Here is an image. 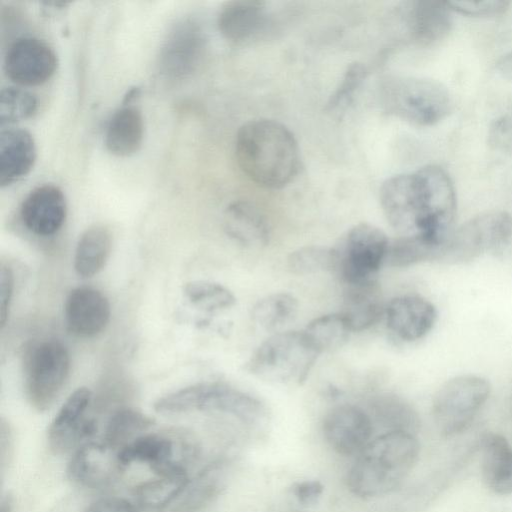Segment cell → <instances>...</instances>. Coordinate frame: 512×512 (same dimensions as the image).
<instances>
[{
  "instance_id": "484cf974",
  "label": "cell",
  "mask_w": 512,
  "mask_h": 512,
  "mask_svg": "<svg viewBox=\"0 0 512 512\" xmlns=\"http://www.w3.org/2000/svg\"><path fill=\"white\" fill-rule=\"evenodd\" d=\"M144 120L134 106H123L111 116L105 131V145L113 155L127 157L136 153L143 142Z\"/></svg>"
},
{
  "instance_id": "ba28073f",
  "label": "cell",
  "mask_w": 512,
  "mask_h": 512,
  "mask_svg": "<svg viewBox=\"0 0 512 512\" xmlns=\"http://www.w3.org/2000/svg\"><path fill=\"white\" fill-rule=\"evenodd\" d=\"M70 355L63 343L45 339L31 344L24 354V389L38 411L49 409L64 388L70 373Z\"/></svg>"
},
{
  "instance_id": "d6986e66",
  "label": "cell",
  "mask_w": 512,
  "mask_h": 512,
  "mask_svg": "<svg viewBox=\"0 0 512 512\" xmlns=\"http://www.w3.org/2000/svg\"><path fill=\"white\" fill-rule=\"evenodd\" d=\"M384 317L393 334L403 341L412 342L431 331L437 320V310L421 296L403 295L386 305Z\"/></svg>"
},
{
  "instance_id": "83f0119b",
  "label": "cell",
  "mask_w": 512,
  "mask_h": 512,
  "mask_svg": "<svg viewBox=\"0 0 512 512\" xmlns=\"http://www.w3.org/2000/svg\"><path fill=\"white\" fill-rule=\"evenodd\" d=\"M298 312L297 299L286 292H277L261 298L252 308L255 324L266 332L278 333L294 321Z\"/></svg>"
},
{
  "instance_id": "8d00e7d4",
  "label": "cell",
  "mask_w": 512,
  "mask_h": 512,
  "mask_svg": "<svg viewBox=\"0 0 512 512\" xmlns=\"http://www.w3.org/2000/svg\"><path fill=\"white\" fill-rule=\"evenodd\" d=\"M366 77V68L360 63L351 64L342 79L340 86L330 97L327 103V109L330 111L344 108L351 99L357 88Z\"/></svg>"
},
{
  "instance_id": "1f68e13d",
  "label": "cell",
  "mask_w": 512,
  "mask_h": 512,
  "mask_svg": "<svg viewBox=\"0 0 512 512\" xmlns=\"http://www.w3.org/2000/svg\"><path fill=\"white\" fill-rule=\"evenodd\" d=\"M303 331L320 354L332 352L344 346L352 332L340 312L313 319Z\"/></svg>"
},
{
  "instance_id": "d590c367",
  "label": "cell",
  "mask_w": 512,
  "mask_h": 512,
  "mask_svg": "<svg viewBox=\"0 0 512 512\" xmlns=\"http://www.w3.org/2000/svg\"><path fill=\"white\" fill-rule=\"evenodd\" d=\"M37 107V98L31 92L20 87H5L0 94L1 125L28 119Z\"/></svg>"
},
{
  "instance_id": "7402d4cb",
  "label": "cell",
  "mask_w": 512,
  "mask_h": 512,
  "mask_svg": "<svg viewBox=\"0 0 512 512\" xmlns=\"http://www.w3.org/2000/svg\"><path fill=\"white\" fill-rule=\"evenodd\" d=\"M36 160L34 138L25 129L9 128L0 134V185L9 186L32 169Z\"/></svg>"
},
{
  "instance_id": "7c38bea8",
  "label": "cell",
  "mask_w": 512,
  "mask_h": 512,
  "mask_svg": "<svg viewBox=\"0 0 512 512\" xmlns=\"http://www.w3.org/2000/svg\"><path fill=\"white\" fill-rule=\"evenodd\" d=\"M58 65L53 48L32 36L16 39L7 49L4 58L6 76L20 86H38L47 82Z\"/></svg>"
},
{
  "instance_id": "4316f807",
  "label": "cell",
  "mask_w": 512,
  "mask_h": 512,
  "mask_svg": "<svg viewBox=\"0 0 512 512\" xmlns=\"http://www.w3.org/2000/svg\"><path fill=\"white\" fill-rule=\"evenodd\" d=\"M112 249V234L102 225L86 229L80 236L74 254V269L82 278L98 274L106 265Z\"/></svg>"
},
{
  "instance_id": "7a4b0ae2",
  "label": "cell",
  "mask_w": 512,
  "mask_h": 512,
  "mask_svg": "<svg viewBox=\"0 0 512 512\" xmlns=\"http://www.w3.org/2000/svg\"><path fill=\"white\" fill-rule=\"evenodd\" d=\"M235 155L242 172L266 188L287 185L299 168L294 136L283 124L270 119L250 120L239 128Z\"/></svg>"
},
{
  "instance_id": "52a82bcc",
  "label": "cell",
  "mask_w": 512,
  "mask_h": 512,
  "mask_svg": "<svg viewBox=\"0 0 512 512\" xmlns=\"http://www.w3.org/2000/svg\"><path fill=\"white\" fill-rule=\"evenodd\" d=\"M512 237V215L502 210L481 213L469 219L436 247L434 261L463 264L483 254L499 253Z\"/></svg>"
},
{
  "instance_id": "9c48e42d",
  "label": "cell",
  "mask_w": 512,
  "mask_h": 512,
  "mask_svg": "<svg viewBox=\"0 0 512 512\" xmlns=\"http://www.w3.org/2000/svg\"><path fill=\"white\" fill-rule=\"evenodd\" d=\"M490 390L489 382L477 375H460L446 381L432 405L438 430L446 436L465 430L487 401Z\"/></svg>"
},
{
  "instance_id": "8fae6325",
  "label": "cell",
  "mask_w": 512,
  "mask_h": 512,
  "mask_svg": "<svg viewBox=\"0 0 512 512\" xmlns=\"http://www.w3.org/2000/svg\"><path fill=\"white\" fill-rule=\"evenodd\" d=\"M124 467L138 462L148 464L159 475L186 474V467L198 455L197 444L180 434L149 433L118 451Z\"/></svg>"
},
{
  "instance_id": "277c9868",
  "label": "cell",
  "mask_w": 512,
  "mask_h": 512,
  "mask_svg": "<svg viewBox=\"0 0 512 512\" xmlns=\"http://www.w3.org/2000/svg\"><path fill=\"white\" fill-rule=\"evenodd\" d=\"M319 355L304 331H282L259 345L248 359L246 370L269 383L300 385Z\"/></svg>"
},
{
  "instance_id": "74e56055",
  "label": "cell",
  "mask_w": 512,
  "mask_h": 512,
  "mask_svg": "<svg viewBox=\"0 0 512 512\" xmlns=\"http://www.w3.org/2000/svg\"><path fill=\"white\" fill-rule=\"evenodd\" d=\"M451 11L474 17L497 16L507 10L506 1H447Z\"/></svg>"
},
{
  "instance_id": "3957f363",
  "label": "cell",
  "mask_w": 512,
  "mask_h": 512,
  "mask_svg": "<svg viewBox=\"0 0 512 512\" xmlns=\"http://www.w3.org/2000/svg\"><path fill=\"white\" fill-rule=\"evenodd\" d=\"M419 450V443L411 433L387 431L376 437L351 466L347 476L349 490L365 498L394 491L414 467Z\"/></svg>"
},
{
  "instance_id": "e575fe53",
  "label": "cell",
  "mask_w": 512,
  "mask_h": 512,
  "mask_svg": "<svg viewBox=\"0 0 512 512\" xmlns=\"http://www.w3.org/2000/svg\"><path fill=\"white\" fill-rule=\"evenodd\" d=\"M184 295L195 306L214 312L232 307L236 299L225 286L211 281H192L185 285Z\"/></svg>"
},
{
  "instance_id": "2e32d148",
  "label": "cell",
  "mask_w": 512,
  "mask_h": 512,
  "mask_svg": "<svg viewBox=\"0 0 512 512\" xmlns=\"http://www.w3.org/2000/svg\"><path fill=\"white\" fill-rule=\"evenodd\" d=\"M124 468L118 450L104 442H87L74 453L67 474L74 483L97 489L111 484Z\"/></svg>"
},
{
  "instance_id": "f35d334b",
  "label": "cell",
  "mask_w": 512,
  "mask_h": 512,
  "mask_svg": "<svg viewBox=\"0 0 512 512\" xmlns=\"http://www.w3.org/2000/svg\"><path fill=\"white\" fill-rule=\"evenodd\" d=\"M488 143L494 150L512 154V112L496 118L490 124Z\"/></svg>"
},
{
  "instance_id": "cb8c5ba5",
  "label": "cell",
  "mask_w": 512,
  "mask_h": 512,
  "mask_svg": "<svg viewBox=\"0 0 512 512\" xmlns=\"http://www.w3.org/2000/svg\"><path fill=\"white\" fill-rule=\"evenodd\" d=\"M226 234L248 248H260L269 242L270 230L260 210L247 201H235L224 211Z\"/></svg>"
},
{
  "instance_id": "e0dca14e",
  "label": "cell",
  "mask_w": 512,
  "mask_h": 512,
  "mask_svg": "<svg viewBox=\"0 0 512 512\" xmlns=\"http://www.w3.org/2000/svg\"><path fill=\"white\" fill-rule=\"evenodd\" d=\"M110 315L107 297L96 288L79 286L72 289L66 298L65 323L69 332L77 337L98 335L106 328Z\"/></svg>"
},
{
  "instance_id": "8992f818",
  "label": "cell",
  "mask_w": 512,
  "mask_h": 512,
  "mask_svg": "<svg viewBox=\"0 0 512 512\" xmlns=\"http://www.w3.org/2000/svg\"><path fill=\"white\" fill-rule=\"evenodd\" d=\"M154 409L161 414L220 412L248 425L260 423L266 415L264 405L257 398L220 382L196 383L171 392L159 398Z\"/></svg>"
},
{
  "instance_id": "5b68a950",
  "label": "cell",
  "mask_w": 512,
  "mask_h": 512,
  "mask_svg": "<svg viewBox=\"0 0 512 512\" xmlns=\"http://www.w3.org/2000/svg\"><path fill=\"white\" fill-rule=\"evenodd\" d=\"M380 98L387 113L417 126L437 124L453 109L447 87L425 78L387 77L381 84Z\"/></svg>"
},
{
  "instance_id": "7bdbcfd3",
  "label": "cell",
  "mask_w": 512,
  "mask_h": 512,
  "mask_svg": "<svg viewBox=\"0 0 512 512\" xmlns=\"http://www.w3.org/2000/svg\"><path fill=\"white\" fill-rule=\"evenodd\" d=\"M0 463H1V474L5 473L7 466L11 462L13 453V435L12 430L8 422L5 419H1L0 424Z\"/></svg>"
},
{
  "instance_id": "9a60e30c",
  "label": "cell",
  "mask_w": 512,
  "mask_h": 512,
  "mask_svg": "<svg viewBox=\"0 0 512 512\" xmlns=\"http://www.w3.org/2000/svg\"><path fill=\"white\" fill-rule=\"evenodd\" d=\"M327 443L344 456L358 455L371 441L373 421L369 413L353 404L333 407L322 423Z\"/></svg>"
},
{
  "instance_id": "30bf717a",
  "label": "cell",
  "mask_w": 512,
  "mask_h": 512,
  "mask_svg": "<svg viewBox=\"0 0 512 512\" xmlns=\"http://www.w3.org/2000/svg\"><path fill=\"white\" fill-rule=\"evenodd\" d=\"M389 243L378 227L368 223L355 225L334 247V271L345 285L376 280L378 270L386 261Z\"/></svg>"
},
{
  "instance_id": "ee69618b",
  "label": "cell",
  "mask_w": 512,
  "mask_h": 512,
  "mask_svg": "<svg viewBox=\"0 0 512 512\" xmlns=\"http://www.w3.org/2000/svg\"><path fill=\"white\" fill-rule=\"evenodd\" d=\"M496 70L504 78L512 80V51L503 55L496 63Z\"/></svg>"
},
{
  "instance_id": "603a6c76",
  "label": "cell",
  "mask_w": 512,
  "mask_h": 512,
  "mask_svg": "<svg viewBox=\"0 0 512 512\" xmlns=\"http://www.w3.org/2000/svg\"><path fill=\"white\" fill-rule=\"evenodd\" d=\"M266 24V3L260 0L226 2L218 15L221 34L234 43H244L256 36Z\"/></svg>"
},
{
  "instance_id": "4fadbf2b",
  "label": "cell",
  "mask_w": 512,
  "mask_h": 512,
  "mask_svg": "<svg viewBox=\"0 0 512 512\" xmlns=\"http://www.w3.org/2000/svg\"><path fill=\"white\" fill-rule=\"evenodd\" d=\"M206 38L201 27L190 20L177 25L168 34L159 55L160 72L168 79L182 80L201 64Z\"/></svg>"
},
{
  "instance_id": "6da1fadb",
  "label": "cell",
  "mask_w": 512,
  "mask_h": 512,
  "mask_svg": "<svg viewBox=\"0 0 512 512\" xmlns=\"http://www.w3.org/2000/svg\"><path fill=\"white\" fill-rule=\"evenodd\" d=\"M380 203L387 221L401 236L437 246L452 231L456 192L440 166L427 165L387 179L380 189Z\"/></svg>"
},
{
  "instance_id": "ab89813d",
  "label": "cell",
  "mask_w": 512,
  "mask_h": 512,
  "mask_svg": "<svg viewBox=\"0 0 512 512\" xmlns=\"http://www.w3.org/2000/svg\"><path fill=\"white\" fill-rule=\"evenodd\" d=\"M14 294V273L8 265L0 268V326L6 325Z\"/></svg>"
},
{
  "instance_id": "5bb4252c",
  "label": "cell",
  "mask_w": 512,
  "mask_h": 512,
  "mask_svg": "<svg viewBox=\"0 0 512 512\" xmlns=\"http://www.w3.org/2000/svg\"><path fill=\"white\" fill-rule=\"evenodd\" d=\"M91 399V391L80 387L61 406L48 430V445L53 453H66L96 432L94 419L86 415Z\"/></svg>"
},
{
  "instance_id": "ffe728a7",
  "label": "cell",
  "mask_w": 512,
  "mask_h": 512,
  "mask_svg": "<svg viewBox=\"0 0 512 512\" xmlns=\"http://www.w3.org/2000/svg\"><path fill=\"white\" fill-rule=\"evenodd\" d=\"M404 25L408 37L421 46H430L444 39L452 26L451 10L446 2L416 0L405 4Z\"/></svg>"
},
{
  "instance_id": "44dd1931",
  "label": "cell",
  "mask_w": 512,
  "mask_h": 512,
  "mask_svg": "<svg viewBox=\"0 0 512 512\" xmlns=\"http://www.w3.org/2000/svg\"><path fill=\"white\" fill-rule=\"evenodd\" d=\"M340 313L352 332H361L377 324L385 315L381 291L376 280L347 284Z\"/></svg>"
},
{
  "instance_id": "d4e9b609",
  "label": "cell",
  "mask_w": 512,
  "mask_h": 512,
  "mask_svg": "<svg viewBox=\"0 0 512 512\" xmlns=\"http://www.w3.org/2000/svg\"><path fill=\"white\" fill-rule=\"evenodd\" d=\"M481 473L494 493H512V447L502 435L489 433L483 438Z\"/></svg>"
},
{
  "instance_id": "4dcf8cb0",
  "label": "cell",
  "mask_w": 512,
  "mask_h": 512,
  "mask_svg": "<svg viewBox=\"0 0 512 512\" xmlns=\"http://www.w3.org/2000/svg\"><path fill=\"white\" fill-rule=\"evenodd\" d=\"M153 425V420L133 408H120L109 418L104 432V443L120 450Z\"/></svg>"
},
{
  "instance_id": "60d3db41",
  "label": "cell",
  "mask_w": 512,
  "mask_h": 512,
  "mask_svg": "<svg viewBox=\"0 0 512 512\" xmlns=\"http://www.w3.org/2000/svg\"><path fill=\"white\" fill-rule=\"evenodd\" d=\"M292 493L299 503L305 506L315 504L323 493V485L317 480H306L295 483Z\"/></svg>"
},
{
  "instance_id": "d6a6232c",
  "label": "cell",
  "mask_w": 512,
  "mask_h": 512,
  "mask_svg": "<svg viewBox=\"0 0 512 512\" xmlns=\"http://www.w3.org/2000/svg\"><path fill=\"white\" fill-rule=\"evenodd\" d=\"M186 474L160 475V478L141 483L135 489L140 506L157 510L181 495L189 484Z\"/></svg>"
},
{
  "instance_id": "f1b7e54d",
  "label": "cell",
  "mask_w": 512,
  "mask_h": 512,
  "mask_svg": "<svg viewBox=\"0 0 512 512\" xmlns=\"http://www.w3.org/2000/svg\"><path fill=\"white\" fill-rule=\"evenodd\" d=\"M224 483L222 463H213L189 482L182 498L172 512H198L209 505L220 493Z\"/></svg>"
},
{
  "instance_id": "b9f144b4",
  "label": "cell",
  "mask_w": 512,
  "mask_h": 512,
  "mask_svg": "<svg viewBox=\"0 0 512 512\" xmlns=\"http://www.w3.org/2000/svg\"><path fill=\"white\" fill-rule=\"evenodd\" d=\"M85 512H137L135 506L126 499L106 497L91 504Z\"/></svg>"
},
{
  "instance_id": "ac0fdd59",
  "label": "cell",
  "mask_w": 512,
  "mask_h": 512,
  "mask_svg": "<svg viewBox=\"0 0 512 512\" xmlns=\"http://www.w3.org/2000/svg\"><path fill=\"white\" fill-rule=\"evenodd\" d=\"M67 216V204L61 189L45 184L33 189L23 200L20 218L31 233L48 237L57 233Z\"/></svg>"
},
{
  "instance_id": "836d02e7",
  "label": "cell",
  "mask_w": 512,
  "mask_h": 512,
  "mask_svg": "<svg viewBox=\"0 0 512 512\" xmlns=\"http://www.w3.org/2000/svg\"><path fill=\"white\" fill-rule=\"evenodd\" d=\"M336 255L334 247L309 245L292 251L287 258V267L293 274L308 275L334 271Z\"/></svg>"
},
{
  "instance_id": "f546056e",
  "label": "cell",
  "mask_w": 512,
  "mask_h": 512,
  "mask_svg": "<svg viewBox=\"0 0 512 512\" xmlns=\"http://www.w3.org/2000/svg\"><path fill=\"white\" fill-rule=\"evenodd\" d=\"M372 416L388 431H400L415 434L419 428L416 411L397 395L384 394L371 401Z\"/></svg>"
}]
</instances>
